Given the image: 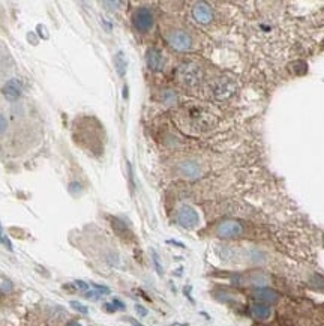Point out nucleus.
Here are the masks:
<instances>
[{
    "mask_svg": "<svg viewBox=\"0 0 324 326\" xmlns=\"http://www.w3.org/2000/svg\"><path fill=\"white\" fill-rule=\"evenodd\" d=\"M176 219L179 222V226H182L183 229H194V227L198 226V222H200L198 212L192 206H188V205H183V206L179 208Z\"/></svg>",
    "mask_w": 324,
    "mask_h": 326,
    "instance_id": "3",
    "label": "nucleus"
},
{
    "mask_svg": "<svg viewBox=\"0 0 324 326\" xmlns=\"http://www.w3.org/2000/svg\"><path fill=\"white\" fill-rule=\"evenodd\" d=\"M0 243H2V245H5L8 250H12V243H11L9 238L5 235V232H3L2 226H0Z\"/></svg>",
    "mask_w": 324,
    "mask_h": 326,
    "instance_id": "15",
    "label": "nucleus"
},
{
    "mask_svg": "<svg viewBox=\"0 0 324 326\" xmlns=\"http://www.w3.org/2000/svg\"><path fill=\"white\" fill-rule=\"evenodd\" d=\"M71 307H72L74 310L80 311V313H83V314H87V311H89L86 305L80 304V302H77V301H72V302H71Z\"/></svg>",
    "mask_w": 324,
    "mask_h": 326,
    "instance_id": "16",
    "label": "nucleus"
},
{
    "mask_svg": "<svg viewBox=\"0 0 324 326\" xmlns=\"http://www.w3.org/2000/svg\"><path fill=\"white\" fill-rule=\"evenodd\" d=\"M66 326H81V325H80L78 322H74V320H72V322H69V323H68Z\"/></svg>",
    "mask_w": 324,
    "mask_h": 326,
    "instance_id": "23",
    "label": "nucleus"
},
{
    "mask_svg": "<svg viewBox=\"0 0 324 326\" xmlns=\"http://www.w3.org/2000/svg\"><path fill=\"white\" fill-rule=\"evenodd\" d=\"M155 23V18H153V12L146 8V6H140L134 11L132 14V24L134 27L138 30V32H147L152 29Z\"/></svg>",
    "mask_w": 324,
    "mask_h": 326,
    "instance_id": "2",
    "label": "nucleus"
},
{
    "mask_svg": "<svg viewBox=\"0 0 324 326\" xmlns=\"http://www.w3.org/2000/svg\"><path fill=\"white\" fill-rule=\"evenodd\" d=\"M254 298L263 304H273L279 299V295L273 290V289H269V287H258L254 290Z\"/></svg>",
    "mask_w": 324,
    "mask_h": 326,
    "instance_id": "10",
    "label": "nucleus"
},
{
    "mask_svg": "<svg viewBox=\"0 0 324 326\" xmlns=\"http://www.w3.org/2000/svg\"><path fill=\"white\" fill-rule=\"evenodd\" d=\"M146 62L152 71H158L164 65V57H162V53L158 48H149L146 53Z\"/></svg>",
    "mask_w": 324,
    "mask_h": 326,
    "instance_id": "11",
    "label": "nucleus"
},
{
    "mask_svg": "<svg viewBox=\"0 0 324 326\" xmlns=\"http://www.w3.org/2000/svg\"><path fill=\"white\" fill-rule=\"evenodd\" d=\"M167 41L171 48L177 51H186L192 47V38L183 30H173L167 35Z\"/></svg>",
    "mask_w": 324,
    "mask_h": 326,
    "instance_id": "4",
    "label": "nucleus"
},
{
    "mask_svg": "<svg viewBox=\"0 0 324 326\" xmlns=\"http://www.w3.org/2000/svg\"><path fill=\"white\" fill-rule=\"evenodd\" d=\"M242 233H243V226L236 219L222 221L216 229V235L222 239H234L242 236Z\"/></svg>",
    "mask_w": 324,
    "mask_h": 326,
    "instance_id": "5",
    "label": "nucleus"
},
{
    "mask_svg": "<svg viewBox=\"0 0 324 326\" xmlns=\"http://www.w3.org/2000/svg\"><path fill=\"white\" fill-rule=\"evenodd\" d=\"M236 92V86L233 81L227 80V78H221L218 80L215 86H213V95L218 99H228L233 93Z\"/></svg>",
    "mask_w": 324,
    "mask_h": 326,
    "instance_id": "7",
    "label": "nucleus"
},
{
    "mask_svg": "<svg viewBox=\"0 0 324 326\" xmlns=\"http://www.w3.org/2000/svg\"><path fill=\"white\" fill-rule=\"evenodd\" d=\"M8 128V120L0 114V134H3Z\"/></svg>",
    "mask_w": 324,
    "mask_h": 326,
    "instance_id": "18",
    "label": "nucleus"
},
{
    "mask_svg": "<svg viewBox=\"0 0 324 326\" xmlns=\"http://www.w3.org/2000/svg\"><path fill=\"white\" fill-rule=\"evenodd\" d=\"M92 287H93L99 295H108V293H110V289L105 287V286H99V284H93Z\"/></svg>",
    "mask_w": 324,
    "mask_h": 326,
    "instance_id": "17",
    "label": "nucleus"
},
{
    "mask_svg": "<svg viewBox=\"0 0 324 326\" xmlns=\"http://www.w3.org/2000/svg\"><path fill=\"white\" fill-rule=\"evenodd\" d=\"M114 66H116V71L120 77H123L126 74V69H128V60H126V56L123 54V51H119L116 56H114Z\"/></svg>",
    "mask_w": 324,
    "mask_h": 326,
    "instance_id": "13",
    "label": "nucleus"
},
{
    "mask_svg": "<svg viewBox=\"0 0 324 326\" xmlns=\"http://www.w3.org/2000/svg\"><path fill=\"white\" fill-rule=\"evenodd\" d=\"M176 99H177V96H176V93L173 90H164V92H162V101H164L165 104H173Z\"/></svg>",
    "mask_w": 324,
    "mask_h": 326,
    "instance_id": "14",
    "label": "nucleus"
},
{
    "mask_svg": "<svg viewBox=\"0 0 324 326\" xmlns=\"http://www.w3.org/2000/svg\"><path fill=\"white\" fill-rule=\"evenodd\" d=\"M75 286H77L80 290H83L84 293L89 292V286H87V284H86L84 281H75Z\"/></svg>",
    "mask_w": 324,
    "mask_h": 326,
    "instance_id": "19",
    "label": "nucleus"
},
{
    "mask_svg": "<svg viewBox=\"0 0 324 326\" xmlns=\"http://www.w3.org/2000/svg\"><path fill=\"white\" fill-rule=\"evenodd\" d=\"M251 313H252V316H254L255 319H258V320H267V319L270 317V314H272L270 308L267 307L266 304H263V302L252 304Z\"/></svg>",
    "mask_w": 324,
    "mask_h": 326,
    "instance_id": "12",
    "label": "nucleus"
},
{
    "mask_svg": "<svg viewBox=\"0 0 324 326\" xmlns=\"http://www.w3.org/2000/svg\"><path fill=\"white\" fill-rule=\"evenodd\" d=\"M152 256H153V260H155V266H156L158 272H159V274H162V266H161V263H159V257L156 256V253H152Z\"/></svg>",
    "mask_w": 324,
    "mask_h": 326,
    "instance_id": "20",
    "label": "nucleus"
},
{
    "mask_svg": "<svg viewBox=\"0 0 324 326\" xmlns=\"http://www.w3.org/2000/svg\"><path fill=\"white\" fill-rule=\"evenodd\" d=\"M104 5H105V6H119L120 2H105Z\"/></svg>",
    "mask_w": 324,
    "mask_h": 326,
    "instance_id": "22",
    "label": "nucleus"
},
{
    "mask_svg": "<svg viewBox=\"0 0 324 326\" xmlns=\"http://www.w3.org/2000/svg\"><path fill=\"white\" fill-rule=\"evenodd\" d=\"M23 92V85L18 78H11L9 81H6L5 86L2 87V93L6 99L9 101H15L21 96Z\"/></svg>",
    "mask_w": 324,
    "mask_h": 326,
    "instance_id": "9",
    "label": "nucleus"
},
{
    "mask_svg": "<svg viewBox=\"0 0 324 326\" xmlns=\"http://www.w3.org/2000/svg\"><path fill=\"white\" fill-rule=\"evenodd\" d=\"M176 77L180 85H183L186 87H195L202 80V69L200 65L194 62H186L177 68Z\"/></svg>",
    "mask_w": 324,
    "mask_h": 326,
    "instance_id": "1",
    "label": "nucleus"
},
{
    "mask_svg": "<svg viewBox=\"0 0 324 326\" xmlns=\"http://www.w3.org/2000/svg\"><path fill=\"white\" fill-rule=\"evenodd\" d=\"M177 172H179L180 176H183V177H186V179H191V180L198 179V177L201 176V173H202L201 166L198 164L197 161H194V159H185V161L179 162Z\"/></svg>",
    "mask_w": 324,
    "mask_h": 326,
    "instance_id": "6",
    "label": "nucleus"
},
{
    "mask_svg": "<svg viewBox=\"0 0 324 326\" xmlns=\"http://www.w3.org/2000/svg\"><path fill=\"white\" fill-rule=\"evenodd\" d=\"M135 310H137V313H138L140 316H146V314H147V310H146L144 307H141V305H137Z\"/></svg>",
    "mask_w": 324,
    "mask_h": 326,
    "instance_id": "21",
    "label": "nucleus"
},
{
    "mask_svg": "<svg viewBox=\"0 0 324 326\" xmlns=\"http://www.w3.org/2000/svg\"><path fill=\"white\" fill-rule=\"evenodd\" d=\"M192 17L200 24H209L213 20V11L207 3H197L192 8Z\"/></svg>",
    "mask_w": 324,
    "mask_h": 326,
    "instance_id": "8",
    "label": "nucleus"
}]
</instances>
